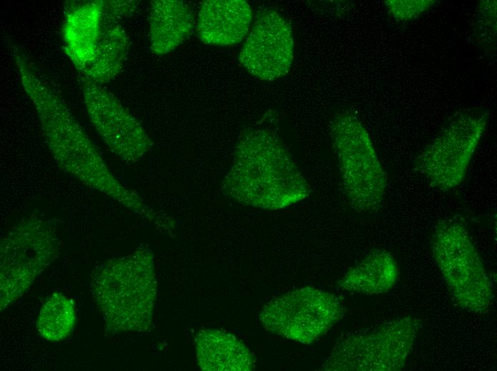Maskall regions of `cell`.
<instances>
[{
	"instance_id": "obj_6",
	"label": "cell",
	"mask_w": 497,
	"mask_h": 371,
	"mask_svg": "<svg viewBox=\"0 0 497 371\" xmlns=\"http://www.w3.org/2000/svg\"><path fill=\"white\" fill-rule=\"evenodd\" d=\"M431 248L457 304L476 314L487 311L492 303V286L464 224L454 219L439 222L432 234Z\"/></svg>"
},
{
	"instance_id": "obj_2",
	"label": "cell",
	"mask_w": 497,
	"mask_h": 371,
	"mask_svg": "<svg viewBox=\"0 0 497 371\" xmlns=\"http://www.w3.org/2000/svg\"><path fill=\"white\" fill-rule=\"evenodd\" d=\"M221 189L240 203L268 210L289 207L311 192L281 139L261 128L241 135Z\"/></svg>"
},
{
	"instance_id": "obj_7",
	"label": "cell",
	"mask_w": 497,
	"mask_h": 371,
	"mask_svg": "<svg viewBox=\"0 0 497 371\" xmlns=\"http://www.w3.org/2000/svg\"><path fill=\"white\" fill-rule=\"evenodd\" d=\"M59 251L55 228L41 218H27L10 230L0 246L1 310L24 294Z\"/></svg>"
},
{
	"instance_id": "obj_21",
	"label": "cell",
	"mask_w": 497,
	"mask_h": 371,
	"mask_svg": "<svg viewBox=\"0 0 497 371\" xmlns=\"http://www.w3.org/2000/svg\"><path fill=\"white\" fill-rule=\"evenodd\" d=\"M137 1H104L103 15L120 20L131 16L138 9Z\"/></svg>"
},
{
	"instance_id": "obj_5",
	"label": "cell",
	"mask_w": 497,
	"mask_h": 371,
	"mask_svg": "<svg viewBox=\"0 0 497 371\" xmlns=\"http://www.w3.org/2000/svg\"><path fill=\"white\" fill-rule=\"evenodd\" d=\"M331 137L349 203L358 212L377 210L387 176L366 128L356 116L340 113L331 121Z\"/></svg>"
},
{
	"instance_id": "obj_1",
	"label": "cell",
	"mask_w": 497,
	"mask_h": 371,
	"mask_svg": "<svg viewBox=\"0 0 497 371\" xmlns=\"http://www.w3.org/2000/svg\"><path fill=\"white\" fill-rule=\"evenodd\" d=\"M6 42L21 85L37 111L46 145L59 167L85 186L144 214L149 206L113 175L66 103L37 76L20 47L9 38Z\"/></svg>"
},
{
	"instance_id": "obj_9",
	"label": "cell",
	"mask_w": 497,
	"mask_h": 371,
	"mask_svg": "<svg viewBox=\"0 0 497 371\" xmlns=\"http://www.w3.org/2000/svg\"><path fill=\"white\" fill-rule=\"evenodd\" d=\"M485 115L454 118L417 156L414 168L433 188L450 191L464 181L487 125Z\"/></svg>"
},
{
	"instance_id": "obj_11",
	"label": "cell",
	"mask_w": 497,
	"mask_h": 371,
	"mask_svg": "<svg viewBox=\"0 0 497 371\" xmlns=\"http://www.w3.org/2000/svg\"><path fill=\"white\" fill-rule=\"evenodd\" d=\"M293 58L292 30L276 10L257 12L239 54V61L253 76L271 81L286 76Z\"/></svg>"
},
{
	"instance_id": "obj_18",
	"label": "cell",
	"mask_w": 497,
	"mask_h": 371,
	"mask_svg": "<svg viewBox=\"0 0 497 371\" xmlns=\"http://www.w3.org/2000/svg\"><path fill=\"white\" fill-rule=\"evenodd\" d=\"M76 322L73 301L61 293L52 295L41 307L36 327L40 335L57 342L70 335Z\"/></svg>"
},
{
	"instance_id": "obj_14",
	"label": "cell",
	"mask_w": 497,
	"mask_h": 371,
	"mask_svg": "<svg viewBox=\"0 0 497 371\" xmlns=\"http://www.w3.org/2000/svg\"><path fill=\"white\" fill-rule=\"evenodd\" d=\"M199 365L206 371H250L255 359L233 334L218 329L201 330L195 336Z\"/></svg>"
},
{
	"instance_id": "obj_19",
	"label": "cell",
	"mask_w": 497,
	"mask_h": 371,
	"mask_svg": "<svg viewBox=\"0 0 497 371\" xmlns=\"http://www.w3.org/2000/svg\"><path fill=\"white\" fill-rule=\"evenodd\" d=\"M476 36L482 45L491 46L496 36V1H482L478 11Z\"/></svg>"
},
{
	"instance_id": "obj_4",
	"label": "cell",
	"mask_w": 497,
	"mask_h": 371,
	"mask_svg": "<svg viewBox=\"0 0 497 371\" xmlns=\"http://www.w3.org/2000/svg\"><path fill=\"white\" fill-rule=\"evenodd\" d=\"M422 327L412 316L339 337L322 365L326 371H396L406 364Z\"/></svg>"
},
{
	"instance_id": "obj_10",
	"label": "cell",
	"mask_w": 497,
	"mask_h": 371,
	"mask_svg": "<svg viewBox=\"0 0 497 371\" xmlns=\"http://www.w3.org/2000/svg\"><path fill=\"white\" fill-rule=\"evenodd\" d=\"M79 77L89 118L102 141L123 161H140L153 145L140 122L104 86Z\"/></svg>"
},
{
	"instance_id": "obj_12",
	"label": "cell",
	"mask_w": 497,
	"mask_h": 371,
	"mask_svg": "<svg viewBox=\"0 0 497 371\" xmlns=\"http://www.w3.org/2000/svg\"><path fill=\"white\" fill-rule=\"evenodd\" d=\"M253 13L244 0H207L201 3L197 34L206 44L228 46L239 44L248 34Z\"/></svg>"
},
{
	"instance_id": "obj_3",
	"label": "cell",
	"mask_w": 497,
	"mask_h": 371,
	"mask_svg": "<svg viewBox=\"0 0 497 371\" xmlns=\"http://www.w3.org/2000/svg\"><path fill=\"white\" fill-rule=\"evenodd\" d=\"M91 291L109 331H146L157 293L151 249L141 245L131 254L105 263L94 274Z\"/></svg>"
},
{
	"instance_id": "obj_20",
	"label": "cell",
	"mask_w": 497,
	"mask_h": 371,
	"mask_svg": "<svg viewBox=\"0 0 497 371\" xmlns=\"http://www.w3.org/2000/svg\"><path fill=\"white\" fill-rule=\"evenodd\" d=\"M436 2L433 0H388L385 1V4L396 20L407 21L426 13Z\"/></svg>"
},
{
	"instance_id": "obj_16",
	"label": "cell",
	"mask_w": 497,
	"mask_h": 371,
	"mask_svg": "<svg viewBox=\"0 0 497 371\" xmlns=\"http://www.w3.org/2000/svg\"><path fill=\"white\" fill-rule=\"evenodd\" d=\"M399 277L394 257L383 249L370 251L339 279L342 290L363 295H380L390 291Z\"/></svg>"
},
{
	"instance_id": "obj_13",
	"label": "cell",
	"mask_w": 497,
	"mask_h": 371,
	"mask_svg": "<svg viewBox=\"0 0 497 371\" xmlns=\"http://www.w3.org/2000/svg\"><path fill=\"white\" fill-rule=\"evenodd\" d=\"M104 0L89 1L66 9L63 26L64 51L79 73L92 63L101 32Z\"/></svg>"
},
{
	"instance_id": "obj_17",
	"label": "cell",
	"mask_w": 497,
	"mask_h": 371,
	"mask_svg": "<svg viewBox=\"0 0 497 371\" xmlns=\"http://www.w3.org/2000/svg\"><path fill=\"white\" fill-rule=\"evenodd\" d=\"M129 48V39L119 20L102 14L94 59L89 66L79 73L101 86L109 82L121 71Z\"/></svg>"
},
{
	"instance_id": "obj_15",
	"label": "cell",
	"mask_w": 497,
	"mask_h": 371,
	"mask_svg": "<svg viewBox=\"0 0 497 371\" xmlns=\"http://www.w3.org/2000/svg\"><path fill=\"white\" fill-rule=\"evenodd\" d=\"M149 41L156 55L170 53L190 35L194 26L191 9L179 0H155L149 7Z\"/></svg>"
},
{
	"instance_id": "obj_8",
	"label": "cell",
	"mask_w": 497,
	"mask_h": 371,
	"mask_svg": "<svg viewBox=\"0 0 497 371\" xmlns=\"http://www.w3.org/2000/svg\"><path fill=\"white\" fill-rule=\"evenodd\" d=\"M343 313L334 295L306 287L271 299L262 308L259 320L273 334L308 345L326 334Z\"/></svg>"
}]
</instances>
